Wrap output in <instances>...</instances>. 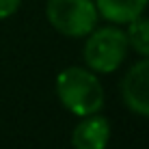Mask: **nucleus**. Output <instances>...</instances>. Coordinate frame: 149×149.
<instances>
[{
    "instance_id": "f257e3e1",
    "label": "nucleus",
    "mask_w": 149,
    "mask_h": 149,
    "mask_svg": "<svg viewBox=\"0 0 149 149\" xmlns=\"http://www.w3.org/2000/svg\"><path fill=\"white\" fill-rule=\"evenodd\" d=\"M56 95L71 115L89 117L104 106V86L93 71L84 67H67L56 78Z\"/></svg>"
},
{
    "instance_id": "f03ea898",
    "label": "nucleus",
    "mask_w": 149,
    "mask_h": 149,
    "mask_svg": "<svg viewBox=\"0 0 149 149\" xmlns=\"http://www.w3.org/2000/svg\"><path fill=\"white\" fill-rule=\"evenodd\" d=\"M127 54L125 33L117 26L93 28L84 43V63L91 71L97 74H112L123 65Z\"/></svg>"
},
{
    "instance_id": "7ed1b4c3",
    "label": "nucleus",
    "mask_w": 149,
    "mask_h": 149,
    "mask_svg": "<svg viewBox=\"0 0 149 149\" xmlns=\"http://www.w3.org/2000/svg\"><path fill=\"white\" fill-rule=\"evenodd\" d=\"M48 22L65 37H86L97 24V7L93 0H48Z\"/></svg>"
},
{
    "instance_id": "20e7f679",
    "label": "nucleus",
    "mask_w": 149,
    "mask_h": 149,
    "mask_svg": "<svg viewBox=\"0 0 149 149\" xmlns=\"http://www.w3.org/2000/svg\"><path fill=\"white\" fill-rule=\"evenodd\" d=\"M121 97L132 112L149 117V56L127 69L121 80Z\"/></svg>"
},
{
    "instance_id": "39448f33",
    "label": "nucleus",
    "mask_w": 149,
    "mask_h": 149,
    "mask_svg": "<svg viewBox=\"0 0 149 149\" xmlns=\"http://www.w3.org/2000/svg\"><path fill=\"white\" fill-rule=\"evenodd\" d=\"M110 141V123L106 117L89 115L71 132V145L74 149H106Z\"/></svg>"
},
{
    "instance_id": "423d86ee",
    "label": "nucleus",
    "mask_w": 149,
    "mask_h": 149,
    "mask_svg": "<svg viewBox=\"0 0 149 149\" xmlns=\"http://www.w3.org/2000/svg\"><path fill=\"white\" fill-rule=\"evenodd\" d=\"M97 13L112 24H127L147 9L149 0H93Z\"/></svg>"
},
{
    "instance_id": "0eeeda50",
    "label": "nucleus",
    "mask_w": 149,
    "mask_h": 149,
    "mask_svg": "<svg viewBox=\"0 0 149 149\" xmlns=\"http://www.w3.org/2000/svg\"><path fill=\"white\" fill-rule=\"evenodd\" d=\"M127 48H132L134 52L149 56V17H134L132 22H127L125 30Z\"/></svg>"
},
{
    "instance_id": "6e6552de",
    "label": "nucleus",
    "mask_w": 149,
    "mask_h": 149,
    "mask_svg": "<svg viewBox=\"0 0 149 149\" xmlns=\"http://www.w3.org/2000/svg\"><path fill=\"white\" fill-rule=\"evenodd\" d=\"M22 0H0V19H7L19 9Z\"/></svg>"
}]
</instances>
